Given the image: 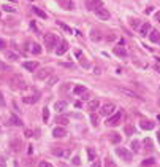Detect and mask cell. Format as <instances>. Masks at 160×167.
I'll use <instances>...</instances> for the list:
<instances>
[{
  "instance_id": "39",
  "label": "cell",
  "mask_w": 160,
  "mask_h": 167,
  "mask_svg": "<svg viewBox=\"0 0 160 167\" xmlns=\"http://www.w3.org/2000/svg\"><path fill=\"white\" fill-rule=\"evenodd\" d=\"M90 38H92L94 41L100 40V33H98V32H95V30H92V37H90Z\"/></svg>"
},
{
  "instance_id": "40",
  "label": "cell",
  "mask_w": 160,
  "mask_h": 167,
  "mask_svg": "<svg viewBox=\"0 0 160 167\" xmlns=\"http://www.w3.org/2000/svg\"><path fill=\"white\" fill-rule=\"evenodd\" d=\"M2 8H3L5 11H10V13H15V11H16V8H13V6H8V5H3Z\"/></svg>"
},
{
  "instance_id": "2",
  "label": "cell",
  "mask_w": 160,
  "mask_h": 167,
  "mask_svg": "<svg viewBox=\"0 0 160 167\" xmlns=\"http://www.w3.org/2000/svg\"><path fill=\"white\" fill-rule=\"evenodd\" d=\"M116 155L119 156V158H122L125 162H130L132 158H133V156H132V153L127 148H116Z\"/></svg>"
},
{
  "instance_id": "36",
  "label": "cell",
  "mask_w": 160,
  "mask_h": 167,
  "mask_svg": "<svg viewBox=\"0 0 160 167\" xmlns=\"http://www.w3.org/2000/svg\"><path fill=\"white\" fill-rule=\"evenodd\" d=\"M0 70H2V72H6V70H11V67H10L8 64H3V62L0 61Z\"/></svg>"
},
{
  "instance_id": "24",
  "label": "cell",
  "mask_w": 160,
  "mask_h": 167,
  "mask_svg": "<svg viewBox=\"0 0 160 167\" xmlns=\"http://www.w3.org/2000/svg\"><path fill=\"white\" fill-rule=\"evenodd\" d=\"M158 38H160V33H158L157 30H151V33H149V40H151V41H154V43H157Z\"/></svg>"
},
{
  "instance_id": "11",
  "label": "cell",
  "mask_w": 160,
  "mask_h": 167,
  "mask_svg": "<svg viewBox=\"0 0 160 167\" xmlns=\"http://www.w3.org/2000/svg\"><path fill=\"white\" fill-rule=\"evenodd\" d=\"M67 51H68V43H67L65 40H62L60 45L55 48V54H57V56H62V54H65Z\"/></svg>"
},
{
  "instance_id": "25",
  "label": "cell",
  "mask_w": 160,
  "mask_h": 167,
  "mask_svg": "<svg viewBox=\"0 0 160 167\" xmlns=\"http://www.w3.org/2000/svg\"><path fill=\"white\" fill-rule=\"evenodd\" d=\"M90 123H92V126H94V127H97V126H98L100 120H98V116H97L95 113H90Z\"/></svg>"
},
{
  "instance_id": "23",
  "label": "cell",
  "mask_w": 160,
  "mask_h": 167,
  "mask_svg": "<svg viewBox=\"0 0 160 167\" xmlns=\"http://www.w3.org/2000/svg\"><path fill=\"white\" fill-rule=\"evenodd\" d=\"M73 94H75V96H79V94H86V88H84V86H81V85L75 86V88H73Z\"/></svg>"
},
{
  "instance_id": "48",
  "label": "cell",
  "mask_w": 160,
  "mask_h": 167,
  "mask_svg": "<svg viewBox=\"0 0 160 167\" xmlns=\"http://www.w3.org/2000/svg\"><path fill=\"white\" fill-rule=\"evenodd\" d=\"M155 21H157V23H160V13H157V15H155Z\"/></svg>"
},
{
  "instance_id": "5",
  "label": "cell",
  "mask_w": 160,
  "mask_h": 167,
  "mask_svg": "<svg viewBox=\"0 0 160 167\" xmlns=\"http://www.w3.org/2000/svg\"><path fill=\"white\" fill-rule=\"evenodd\" d=\"M114 110H116L114 103H105V105L100 108V113H102L103 116H111V115L114 113Z\"/></svg>"
},
{
  "instance_id": "21",
  "label": "cell",
  "mask_w": 160,
  "mask_h": 167,
  "mask_svg": "<svg viewBox=\"0 0 160 167\" xmlns=\"http://www.w3.org/2000/svg\"><path fill=\"white\" fill-rule=\"evenodd\" d=\"M109 140H111V143H114V145H117L121 140H122V137L117 134V132H113V134H109Z\"/></svg>"
},
{
  "instance_id": "43",
  "label": "cell",
  "mask_w": 160,
  "mask_h": 167,
  "mask_svg": "<svg viewBox=\"0 0 160 167\" xmlns=\"http://www.w3.org/2000/svg\"><path fill=\"white\" fill-rule=\"evenodd\" d=\"M38 167H52V164H49V162H46V161H41Z\"/></svg>"
},
{
  "instance_id": "30",
  "label": "cell",
  "mask_w": 160,
  "mask_h": 167,
  "mask_svg": "<svg viewBox=\"0 0 160 167\" xmlns=\"http://www.w3.org/2000/svg\"><path fill=\"white\" fill-rule=\"evenodd\" d=\"M48 120H49V110H48V107L43 108V121L48 123Z\"/></svg>"
},
{
  "instance_id": "41",
  "label": "cell",
  "mask_w": 160,
  "mask_h": 167,
  "mask_svg": "<svg viewBox=\"0 0 160 167\" xmlns=\"http://www.w3.org/2000/svg\"><path fill=\"white\" fill-rule=\"evenodd\" d=\"M59 26L64 29L65 32H68V33H72V27H68V26H65V24H62V23H59Z\"/></svg>"
},
{
  "instance_id": "27",
  "label": "cell",
  "mask_w": 160,
  "mask_h": 167,
  "mask_svg": "<svg viewBox=\"0 0 160 167\" xmlns=\"http://www.w3.org/2000/svg\"><path fill=\"white\" fill-rule=\"evenodd\" d=\"M30 51H32L33 54H37V56H38V54H41V46L37 45V43H33L32 48H30Z\"/></svg>"
},
{
  "instance_id": "51",
  "label": "cell",
  "mask_w": 160,
  "mask_h": 167,
  "mask_svg": "<svg viewBox=\"0 0 160 167\" xmlns=\"http://www.w3.org/2000/svg\"><path fill=\"white\" fill-rule=\"evenodd\" d=\"M157 70H158V72H160V67H157Z\"/></svg>"
},
{
  "instance_id": "16",
  "label": "cell",
  "mask_w": 160,
  "mask_h": 167,
  "mask_svg": "<svg viewBox=\"0 0 160 167\" xmlns=\"http://www.w3.org/2000/svg\"><path fill=\"white\" fill-rule=\"evenodd\" d=\"M54 108H55V111H57V113H62V111L67 108V102H64V100L55 102V103H54Z\"/></svg>"
},
{
  "instance_id": "19",
  "label": "cell",
  "mask_w": 160,
  "mask_h": 167,
  "mask_svg": "<svg viewBox=\"0 0 160 167\" xmlns=\"http://www.w3.org/2000/svg\"><path fill=\"white\" fill-rule=\"evenodd\" d=\"M155 127V124L152 123V121H141V129L144 130H152Z\"/></svg>"
},
{
  "instance_id": "31",
  "label": "cell",
  "mask_w": 160,
  "mask_h": 167,
  "mask_svg": "<svg viewBox=\"0 0 160 167\" xmlns=\"http://www.w3.org/2000/svg\"><path fill=\"white\" fill-rule=\"evenodd\" d=\"M87 156H89L90 161H94V159H95V151H94V148H87Z\"/></svg>"
},
{
  "instance_id": "49",
  "label": "cell",
  "mask_w": 160,
  "mask_h": 167,
  "mask_svg": "<svg viewBox=\"0 0 160 167\" xmlns=\"http://www.w3.org/2000/svg\"><path fill=\"white\" fill-rule=\"evenodd\" d=\"M144 13H146V15H151V13H152V8H148V10H146Z\"/></svg>"
},
{
  "instance_id": "22",
  "label": "cell",
  "mask_w": 160,
  "mask_h": 167,
  "mask_svg": "<svg viewBox=\"0 0 160 167\" xmlns=\"http://www.w3.org/2000/svg\"><path fill=\"white\" fill-rule=\"evenodd\" d=\"M5 56H6V59H10V61H13V62L19 61V56H18L16 53H13V51H6Z\"/></svg>"
},
{
  "instance_id": "3",
  "label": "cell",
  "mask_w": 160,
  "mask_h": 167,
  "mask_svg": "<svg viewBox=\"0 0 160 167\" xmlns=\"http://www.w3.org/2000/svg\"><path fill=\"white\" fill-rule=\"evenodd\" d=\"M11 88H13V89H24V88H25L24 78H21L19 75L13 76V78H11Z\"/></svg>"
},
{
  "instance_id": "4",
  "label": "cell",
  "mask_w": 160,
  "mask_h": 167,
  "mask_svg": "<svg viewBox=\"0 0 160 167\" xmlns=\"http://www.w3.org/2000/svg\"><path fill=\"white\" fill-rule=\"evenodd\" d=\"M121 120H122V113H113L111 116H108V121H106V124L108 126H117V124L121 123Z\"/></svg>"
},
{
  "instance_id": "44",
  "label": "cell",
  "mask_w": 160,
  "mask_h": 167,
  "mask_svg": "<svg viewBox=\"0 0 160 167\" xmlns=\"http://www.w3.org/2000/svg\"><path fill=\"white\" fill-rule=\"evenodd\" d=\"M5 46H6V41H5L3 38H0V51L5 50Z\"/></svg>"
},
{
  "instance_id": "17",
  "label": "cell",
  "mask_w": 160,
  "mask_h": 167,
  "mask_svg": "<svg viewBox=\"0 0 160 167\" xmlns=\"http://www.w3.org/2000/svg\"><path fill=\"white\" fill-rule=\"evenodd\" d=\"M38 99H40L38 96H25V97H22V102H24V103H29V105H30V103H37Z\"/></svg>"
},
{
  "instance_id": "32",
  "label": "cell",
  "mask_w": 160,
  "mask_h": 167,
  "mask_svg": "<svg viewBox=\"0 0 160 167\" xmlns=\"http://www.w3.org/2000/svg\"><path fill=\"white\" fill-rule=\"evenodd\" d=\"M154 162H155V159H154V158L144 159V161H143V167H146V165H152V164H154Z\"/></svg>"
},
{
  "instance_id": "50",
  "label": "cell",
  "mask_w": 160,
  "mask_h": 167,
  "mask_svg": "<svg viewBox=\"0 0 160 167\" xmlns=\"http://www.w3.org/2000/svg\"><path fill=\"white\" fill-rule=\"evenodd\" d=\"M157 43H158V45H160V38H158V41H157Z\"/></svg>"
},
{
  "instance_id": "37",
  "label": "cell",
  "mask_w": 160,
  "mask_h": 167,
  "mask_svg": "<svg viewBox=\"0 0 160 167\" xmlns=\"http://www.w3.org/2000/svg\"><path fill=\"white\" fill-rule=\"evenodd\" d=\"M105 167H116V164L113 162V159L106 158V159H105Z\"/></svg>"
},
{
  "instance_id": "46",
  "label": "cell",
  "mask_w": 160,
  "mask_h": 167,
  "mask_svg": "<svg viewBox=\"0 0 160 167\" xmlns=\"http://www.w3.org/2000/svg\"><path fill=\"white\" fill-rule=\"evenodd\" d=\"M92 167H102V162L97 159V161H94V164H92Z\"/></svg>"
},
{
  "instance_id": "9",
  "label": "cell",
  "mask_w": 160,
  "mask_h": 167,
  "mask_svg": "<svg viewBox=\"0 0 160 167\" xmlns=\"http://www.w3.org/2000/svg\"><path fill=\"white\" fill-rule=\"evenodd\" d=\"M86 6H87V10L95 11L98 6H102V0H86Z\"/></svg>"
},
{
  "instance_id": "14",
  "label": "cell",
  "mask_w": 160,
  "mask_h": 167,
  "mask_svg": "<svg viewBox=\"0 0 160 167\" xmlns=\"http://www.w3.org/2000/svg\"><path fill=\"white\" fill-rule=\"evenodd\" d=\"M24 68L25 70H29V72H35L37 68H38V62H35V61H29V62H24Z\"/></svg>"
},
{
  "instance_id": "47",
  "label": "cell",
  "mask_w": 160,
  "mask_h": 167,
  "mask_svg": "<svg viewBox=\"0 0 160 167\" xmlns=\"http://www.w3.org/2000/svg\"><path fill=\"white\" fill-rule=\"evenodd\" d=\"M81 65H82V67H89V62L82 59V61H81Z\"/></svg>"
},
{
  "instance_id": "10",
  "label": "cell",
  "mask_w": 160,
  "mask_h": 167,
  "mask_svg": "<svg viewBox=\"0 0 160 167\" xmlns=\"http://www.w3.org/2000/svg\"><path fill=\"white\" fill-rule=\"evenodd\" d=\"M51 153L54 156H59V158H67L68 155H70V151H68L67 148H52Z\"/></svg>"
},
{
  "instance_id": "18",
  "label": "cell",
  "mask_w": 160,
  "mask_h": 167,
  "mask_svg": "<svg viewBox=\"0 0 160 167\" xmlns=\"http://www.w3.org/2000/svg\"><path fill=\"white\" fill-rule=\"evenodd\" d=\"M152 29H151V24L149 23H144V24H141V27H140V33L143 37H146L148 35V32H151Z\"/></svg>"
},
{
  "instance_id": "13",
  "label": "cell",
  "mask_w": 160,
  "mask_h": 167,
  "mask_svg": "<svg viewBox=\"0 0 160 167\" xmlns=\"http://www.w3.org/2000/svg\"><path fill=\"white\" fill-rule=\"evenodd\" d=\"M100 108V100L98 99H92V100H89V103H87V110H90L94 113L95 110H98Z\"/></svg>"
},
{
  "instance_id": "7",
  "label": "cell",
  "mask_w": 160,
  "mask_h": 167,
  "mask_svg": "<svg viewBox=\"0 0 160 167\" xmlns=\"http://www.w3.org/2000/svg\"><path fill=\"white\" fill-rule=\"evenodd\" d=\"M51 72H52V70H51L49 67H45V68H41L40 72L35 73V78H37V80H46L48 76L51 75Z\"/></svg>"
},
{
  "instance_id": "42",
  "label": "cell",
  "mask_w": 160,
  "mask_h": 167,
  "mask_svg": "<svg viewBox=\"0 0 160 167\" xmlns=\"http://www.w3.org/2000/svg\"><path fill=\"white\" fill-rule=\"evenodd\" d=\"M72 162H73L75 165H79V164H81V159H79V156H75Z\"/></svg>"
},
{
  "instance_id": "38",
  "label": "cell",
  "mask_w": 160,
  "mask_h": 167,
  "mask_svg": "<svg viewBox=\"0 0 160 167\" xmlns=\"http://www.w3.org/2000/svg\"><path fill=\"white\" fill-rule=\"evenodd\" d=\"M125 134H127V135H133V127H132L130 124H128V126H125Z\"/></svg>"
},
{
  "instance_id": "45",
  "label": "cell",
  "mask_w": 160,
  "mask_h": 167,
  "mask_svg": "<svg viewBox=\"0 0 160 167\" xmlns=\"http://www.w3.org/2000/svg\"><path fill=\"white\" fill-rule=\"evenodd\" d=\"M6 103H5V99H3V94L0 92V107H5Z\"/></svg>"
},
{
  "instance_id": "20",
  "label": "cell",
  "mask_w": 160,
  "mask_h": 167,
  "mask_svg": "<svg viewBox=\"0 0 160 167\" xmlns=\"http://www.w3.org/2000/svg\"><path fill=\"white\" fill-rule=\"evenodd\" d=\"M55 123L60 124V126H67V124L70 123V120H68V116H59V115H57V118H55Z\"/></svg>"
},
{
  "instance_id": "1",
  "label": "cell",
  "mask_w": 160,
  "mask_h": 167,
  "mask_svg": "<svg viewBox=\"0 0 160 167\" xmlns=\"http://www.w3.org/2000/svg\"><path fill=\"white\" fill-rule=\"evenodd\" d=\"M59 40L57 37L54 35V33H46L45 35V46L48 51H55V46H57Z\"/></svg>"
},
{
  "instance_id": "8",
  "label": "cell",
  "mask_w": 160,
  "mask_h": 167,
  "mask_svg": "<svg viewBox=\"0 0 160 167\" xmlns=\"http://www.w3.org/2000/svg\"><path fill=\"white\" fill-rule=\"evenodd\" d=\"M67 135V129L64 126H57V127H54L52 130V137L55 138H62V137H65Z\"/></svg>"
},
{
  "instance_id": "26",
  "label": "cell",
  "mask_w": 160,
  "mask_h": 167,
  "mask_svg": "<svg viewBox=\"0 0 160 167\" xmlns=\"http://www.w3.org/2000/svg\"><path fill=\"white\" fill-rule=\"evenodd\" d=\"M10 120H11V123L15 124V126H22V121H21L16 115H11V116H10Z\"/></svg>"
},
{
  "instance_id": "34",
  "label": "cell",
  "mask_w": 160,
  "mask_h": 167,
  "mask_svg": "<svg viewBox=\"0 0 160 167\" xmlns=\"http://www.w3.org/2000/svg\"><path fill=\"white\" fill-rule=\"evenodd\" d=\"M132 150H133L135 153H138V151H140V142H132Z\"/></svg>"
},
{
  "instance_id": "12",
  "label": "cell",
  "mask_w": 160,
  "mask_h": 167,
  "mask_svg": "<svg viewBox=\"0 0 160 167\" xmlns=\"http://www.w3.org/2000/svg\"><path fill=\"white\" fill-rule=\"evenodd\" d=\"M59 5L65 10H75V2L73 0H57Z\"/></svg>"
},
{
  "instance_id": "6",
  "label": "cell",
  "mask_w": 160,
  "mask_h": 167,
  "mask_svg": "<svg viewBox=\"0 0 160 167\" xmlns=\"http://www.w3.org/2000/svg\"><path fill=\"white\" fill-rule=\"evenodd\" d=\"M94 13L97 15V18H100V19H103V21L109 19V11H108L106 8H103V6H98V8H97Z\"/></svg>"
},
{
  "instance_id": "28",
  "label": "cell",
  "mask_w": 160,
  "mask_h": 167,
  "mask_svg": "<svg viewBox=\"0 0 160 167\" xmlns=\"http://www.w3.org/2000/svg\"><path fill=\"white\" fill-rule=\"evenodd\" d=\"M32 10H33V13H35L37 16H40V18H43V19H46V13H45V11H41L40 8H37V6H33Z\"/></svg>"
},
{
  "instance_id": "33",
  "label": "cell",
  "mask_w": 160,
  "mask_h": 167,
  "mask_svg": "<svg viewBox=\"0 0 160 167\" xmlns=\"http://www.w3.org/2000/svg\"><path fill=\"white\" fill-rule=\"evenodd\" d=\"M57 81H59V76H51V78L48 80V85H49V86H54Z\"/></svg>"
},
{
  "instance_id": "29",
  "label": "cell",
  "mask_w": 160,
  "mask_h": 167,
  "mask_svg": "<svg viewBox=\"0 0 160 167\" xmlns=\"http://www.w3.org/2000/svg\"><path fill=\"white\" fill-rule=\"evenodd\" d=\"M121 92L125 94V96H128V97H138V94L132 92V91H128V89H125V88H121Z\"/></svg>"
},
{
  "instance_id": "35",
  "label": "cell",
  "mask_w": 160,
  "mask_h": 167,
  "mask_svg": "<svg viewBox=\"0 0 160 167\" xmlns=\"http://www.w3.org/2000/svg\"><path fill=\"white\" fill-rule=\"evenodd\" d=\"M130 24H132V27H133V29H140V27H141V26H140V19H132Z\"/></svg>"
},
{
  "instance_id": "15",
  "label": "cell",
  "mask_w": 160,
  "mask_h": 167,
  "mask_svg": "<svg viewBox=\"0 0 160 167\" xmlns=\"http://www.w3.org/2000/svg\"><path fill=\"white\" fill-rule=\"evenodd\" d=\"M113 51H114L116 56H119V57H127V56H128V53L125 51V48H121V46H114Z\"/></svg>"
}]
</instances>
